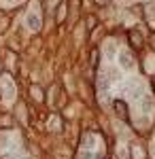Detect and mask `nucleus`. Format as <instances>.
Masks as SVG:
<instances>
[{
    "mask_svg": "<svg viewBox=\"0 0 155 159\" xmlns=\"http://www.w3.org/2000/svg\"><path fill=\"white\" fill-rule=\"evenodd\" d=\"M89 64H92V68L98 66V49H92V55H89Z\"/></svg>",
    "mask_w": 155,
    "mask_h": 159,
    "instance_id": "obj_6",
    "label": "nucleus"
},
{
    "mask_svg": "<svg viewBox=\"0 0 155 159\" xmlns=\"http://www.w3.org/2000/svg\"><path fill=\"white\" fill-rule=\"evenodd\" d=\"M128 38H130V45L134 49H140V47H143V36H140V32L130 30V32H128Z\"/></svg>",
    "mask_w": 155,
    "mask_h": 159,
    "instance_id": "obj_1",
    "label": "nucleus"
},
{
    "mask_svg": "<svg viewBox=\"0 0 155 159\" xmlns=\"http://www.w3.org/2000/svg\"><path fill=\"white\" fill-rule=\"evenodd\" d=\"M113 106H115L117 115H119L123 121H128V119H130V117H128V106H125V102H123V100H115V104H113Z\"/></svg>",
    "mask_w": 155,
    "mask_h": 159,
    "instance_id": "obj_2",
    "label": "nucleus"
},
{
    "mask_svg": "<svg viewBox=\"0 0 155 159\" xmlns=\"http://www.w3.org/2000/svg\"><path fill=\"white\" fill-rule=\"evenodd\" d=\"M81 159H94L92 153H81Z\"/></svg>",
    "mask_w": 155,
    "mask_h": 159,
    "instance_id": "obj_8",
    "label": "nucleus"
},
{
    "mask_svg": "<svg viewBox=\"0 0 155 159\" xmlns=\"http://www.w3.org/2000/svg\"><path fill=\"white\" fill-rule=\"evenodd\" d=\"M26 24H28V28H30L32 32H38V30H40V19H38L36 15H28Z\"/></svg>",
    "mask_w": 155,
    "mask_h": 159,
    "instance_id": "obj_3",
    "label": "nucleus"
},
{
    "mask_svg": "<svg viewBox=\"0 0 155 159\" xmlns=\"http://www.w3.org/2000/svg\"><path fill=\"white\" fill-rule=\"evenodd\" d=\"M119 61L123 68H132L134 66V60H132V55L128 53V51H123V53H119Z\"/></svg>",
    "mask_w": 155,
    "mask_h": 159,
    "instance_id": "obj_4",
    "label": "nucleus"
},
{
    "mask_svg": "<svg viewBox=\"0 0 155 159\" xmlns=\"http://www.w3.org/2000/svg\"><path fill=\"white\" fill-rule=\"evenodd\" d=\"M4 159H15V157H13V155H9V157H4Z\"/></svg>",
    "mask_w": 155,
    "mask_h": 159,
    "instance_id": "obj_10",
    "label": "nucleus"
},
{
    "mask_svg": "<svg viewBox=\"0 0 155 159\" xmlns=\"http://www.w3.org/2000/svg\"><path fill=\"white\" fill-rule=\"evenodd\" d=\"M83 147L85 148H92V147H94V136H92V134H85L83 136Z\"/></svg>",
    "mask_w": 155,
    "mask_h": 159,
    "instance_id": "obj_5",
    "label": "nucleus"
},
{
    "mask_svg": "<svg viewBox=\"0 0 155 159\" xmlns=\"http://www.w3.org/2000/svg\"><path fill=\"white\" fill-rule=\"evenodd\" d=\"M151 83H153V89H155V76H153V81H151Z\"/></svg>",
    "mask_w": 155,
    "mask_h": 159,
    "instance_id": "obj_11",
    "label": "nucleus"
},
{
    "mask_svg": "<svg viewBox=\"0 0 155 159\" xmlns=\"http://www.w3.org/2000/svg\"><path fill=\"white\" fill-rule=\"evenodd\" d=\"M151 43H153V47H155V34H153V36H151Z\"/></svg>",
    "mask_w": 155,
    "mask_h": 159,
    "instance_id": "obj_9",
    "label": "nucleus"
},
{
    "mask_svg": "<svg viewBox=\"0 0 155 159\" xmlns=\"http://www.w3.org/2000/svg\"><path fill=\"white\" fill-rule=\"evenodd\" d=\"M64 11H66V4L62 2L60 7H58V21H60V24H62V19H64Z\"/></svg>",
    "mask_w": 155,
    "mask_h": 159,
    "instance_id": "obj_7",
    "label": "nucleus"
}]
</instances>
